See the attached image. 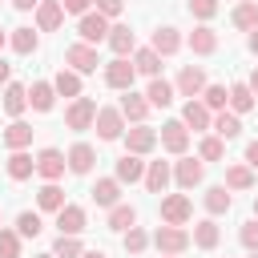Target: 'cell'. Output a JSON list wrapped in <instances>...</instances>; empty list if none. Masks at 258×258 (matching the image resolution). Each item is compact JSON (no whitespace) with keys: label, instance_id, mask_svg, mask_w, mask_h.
<instances>
[{"label":"cell","instance_id":"bcb514c9","mask_svg":"<svg viewBox=\"0 0 258 258\" xmlns=\"http://www.w3.org/2000/svg\"><path fill=\"white\" fill-rule=\"evenodd\" d=\"M238 238H242V246H246V250H258V218H250V222L238 230Z\"/></svg>","mask_w":258,"mask_h":258},{"label":"cell","instance_id":"b9f144b4","mask_svg":"<svg viewBox=\"0 0 258 258\" xmlns=\"http://www.w3.org/2000/svg\"><path fill=\"white\" fill-rule=\"evenodd\" d=\"M52 254H56V258H81L85 250H81L77 234H60V238H56V246H52Z\"/></svg>","mask_w":258,"mask_h":258},{"label":"cell","instance_id":"60d3db41","mask_svg":"<svg viewBox=\"0 0 258 258\" xmlns=\"http://www.w3.org/2000/svg\"><path fill=\"white\" fill-rule=\"evenodd\" d=\"M12 48H16L20 56L36 52V32H32V28H12Z\"/></svg>","mask_w":258,"mask_h":258},{"label":"cell","instance_id":"7402d4cb","mask_svg":"<svg viewBox=\"0 0 258 258\" xmlns=\"http://www.w3.org/2000/svg\"><path fill=\"white\" fill-rule=\"evenodd\" d=\"M149 48H153V52H161V56H173V52L181 48V36H177V28H169V24H165V28H157Z\"/></svg>","mask_w":258,"mask_h":258},{"label":"cell","instance_id":"7bdbcfd3","mask_svg":"<svg viewBox=\"0 0 258 258\" xmlns=\"http://www.w3.org/2000/svg\"><path fill=\"white\" fill-rule=\"evenodd\" d=\"M198 153H202V161H222V153H226V145H222V137H202V145H198Z\"/></svg>","mask_w":258,"mask_h":258},{"label":"cell","instance_id":"3957f363","mask_svg":"<svg viewBox=\"0 0 258 258\" xmlns=\"http://www.w3.org/2000/svg\"><path fill=\"white\" fill-rule=\"evenodd\" d=\"M133 77H137V64L133 60H125V56H113L109 64H105V85L109 89H133Z\"/></svg>","mask_w":258,"mask_h":258},{"label":"cell","instance_id":"f6af8a7d","mask_svg":"<svg viewBox=\"0 0 258 258\" xmlns=\"http://www.w3.org/2000/svg\"><path fill=\"white\" fill-rule=\"evenodd\" d=\"M145 246H149V234L137 230V226H129V230H125V250H129V254H141Z\"/></svg>","mask_w":258,"mask_h":258},{"label":"cell","instance_id":"277c9868","mask_svg":"<svg viewBox=\"0 0 258 258\" xmlns=\"http://www.w3.org/2000/svg\"><path fill=\"white\" fill-rule=\"evenodd\" d=\"M77 32H81L85 44H101V40H109V16L105 12H85L81 24H77Z\"/></svg>","mask_w":258,"mask_h":258},{"label":"cell","instance_id":"7dc6e473","mask_svg":"<svg viewBox=\"0 0 258 258\" xmlns=\"http://www.w3.org/2000/svg\"><path fill=\"white\" fill-rule=\"evenodd\" d=\"M189 12H194L198 20H210V16L218 12V0H189Z\"/></svg>","mask_w":258,"mask_h":258},{"label":"cell","instance_id":"f5cc1de1","mask_svg":"<svg viewBox=\"0 0 258 258\" xmlns=\"http://www.w3.org/2000/svg\"><path fill=\"white\" fill-rule=\"evenodd\" d=\"M246 85H250V93H254V97H258V69H254V73H250V81H246Z\"/></svg>","mask_w":258,"mask_h":258},{"label":"cell","instance_id":"ffe728a7","mask_svg":"<svg viewBox=\"0 0 258 258\" xmlns=\"http://www.w3.org/2000/svg\"><path fill=\"white\" fill-rule=\"evenodd\" d=\"M254 105H258V97L250 93V85H246V81L230 85V113H238V117H242V113H250Z\"/></svg>","mask_w":258,"mask_h":258},{"label":"cell","instance_id":"f1b7e54d","mask_svg":"<svg viewBox=\"0 0 258 258\" xmlns=\"http://www.w3.org/2000/svg\"><path fill=\"white\" fill-rule=\"evenodd\" d=\"M28 141H32V125L16 117V121H12L8 129H4V145H8V149H24Z\"/></svg>","mask_w":258,"mask_h":258},{"label":"cell","instance_id":"30bf717a","mask_svg":"<svg viewBox=\"0 0 258 258\" xmlns=\"http://www.w3.org/2000/svg\"><path fill=\"white\" fill-rule=\"evenodd\" d=\"M64 60H69V69H77V73H97V64H101V60H97V48L85 44V40L73 44V48L64 52Z\"/></svg>","mask_w":258,"mask_h":258},{"label":"cell","instance_id":"d590c367","mask_svg":"<svg viewBox=\"0 0 258 258\" xmlns=\"http://www.w3.org/2000/svg\"><path fill=\"white\" fill-rule=\"evenodd\" d=\"M218 226H214V218H206V222H198L194 226V246H202V250H214L218 246Z\"/></svg>","mask_w":258,"mask_h":258},{"label":"cell","instance_id":"83f0119b","mask_svg":"<svg viewBox=\"0 0 258 258\" xmlns=\"http://www.w3.org/2000/svg\"><path fill=\"white\" fill-rule=\"evenodd\" d=\"M24 109H28V89L24 85H8L4 89V113L8 117H20Z\"/></svg>","mask_w":258,"mask_h":258},{"label":"cell","instance_id":"d6a6232c","mask_svg":"<svg viewBox=\"0 0 258 258\" xmlns=\"http://www.w3.org/2000/svg\"><path fill=\"white\" fill-rule=\"evenodd\" d=\"M230 206H234L230 185H210V189H206V210H210V214H226Z\"/></svg>","mask_w":258,"mask_h":258},{"label":"cell","instance_id":"9f6ffc18","mask_svg":"<svg viewBox=\"0 0 258 258\" xmlns=\"http://www.w3.org/2000/svg\"><path fill=\"white\" fill-rule=\"evenodd\" d=\"M81 258H105V250H85Z\"/></svg>","mask_w":258,"mask_h":258},{"label":"cell","instance_id":"52a82bcc","mask_svg":"<svg viewBox=\"0 0 258 258\" xmlns=\"http://www.w3.org/2000/svg\"><path fill=\"white\" fill-rule=\"evenodd\" d=\"M173 89H177L181 97H189V101H194V97H202V93H206V73H202L198 64H185V69L177 73V85H173Z\"/></svg>","mask_w":258,"mask_h":258},{"label":"cell","instance_id":"44dd1931","mask_svg":"<svg viewBox=\"0 0 258 258\" xmlns=\"http://www.w3.org/2000/svg\"><path fill=\"white\" fill-rule=\"evenodd\" d=\"M145 177V161H141V153H125L121 161H117V181H141Z\"/></svg>","mask_w":258,"mask_h":258},{"label":"cell","instance_id":"6da1fadb","mask_svg":"<svg viewBox=\"0 0 258 258\" xmlns=\"http://www.w3.org/2000/svg\"><path fill=\"white\" fill-rule=\"evenodd\" d=\"M93 121H97V101L93 97H73V105L64 109V125L73 133H85V129H93Z\"/></svg>","mask_w":258,"mask_h":258},{"label":"cell","instance_id":"cb8c5ba5","mask_svg":"<svg viewBox=\"0 0 258 258\" xmlns=\"http://www.w3.org/2000/svg\"><path fill=\"white\" fill-rule=\"evenodd\" d=\"M222 141H234L238 133H242V121H238V113H226V109H218V117H214V125H210Z\"/></svg>","mask_w":258,"mask_h":258},{"label":"cell","instance_id":"db71d44e","mask_svg":"<svg viewBox=\"0 0 258 258\" xmlns=\"http://www.w3.org/2000/svg\"><path fill=\"white\" fill-rule=\"evenodd\" d=\"M8 73H12V69H8L4 60H0V85H8Z\"/></svg>","mask_w":258,"mask_h":258},{"label":"cell","instance_id":"1f68e13d","mask_svg":"<svg viewBox=\"0 0 258 258\" xmlns=\"http://www.w3.org/2000/svg\"><path fill=\"white\" fill-rule=\"evenodd\" d=\"M52 89H56L60 97H81V73H77V69H60L56 81H52Z\"/></svg>","mask_w":258,"mask_h":258},{"label":"cell","instance_id":"e0dca14e","mask_svg":"<svg viewBox=\"0 0 258 258\" xmlns=\"http://www.w3.org/2000/svg\"><path fill=\"white\" fill-rule=\"evenodd\" d=\"M56 230L60 234H81L85 230V210L81 206H60L56 210Z\"/></svg>","mask_w":258,"mask_h":258},{"label":"cell","instance_id":"c3c4849f","mask_svg":"<svg viewBox=\"0 0 258 258\" xmlns=\"http://www.w3.org/2000/svg\"><path fill=\"white\" fill-rule=\"evenodd\" d=\"M121 8H125V0H97V12H105V16H121Z\"/></svg>","mask_w":258,"mask_h":258},{"label":"cell","instance_id":"f907efd6","mask_svg":"<svg viewBox=\"0 0 258 258\" xmlns=\"http://www.w3.org/2000/svg\"><path fill=\"white\" fill-rule=\"evenodd\" d=\"M246 165H250V169H258V141H250V145H246Z\"/></svg>","mask_w":258,"mask_h":258},{"label":"cell","instance_id":"8d00e7d4","mask_svg":"<svg viewBox=\"0 0 258 258\" xmlns=\"http://www.w3.org/2000/svg\"><path fill=\"white\" fill-rule=\"evenodd\" d=\"M234 24L238 28H258V0H242L234 8Z\"/></svg>","mask_w":258,"mask_h":258},{"label":"cell","instance_id":"5bb4252c","mask_svg":"<svg viewBox=\"0 0 258 258\" xmlns=\"http://www.w3.org/2000/svg\"><path fill=\"white\" fill-rule=\"evenodd\" d=\"M173 177H177V185H181V189H194V185H202L206 165H202L198 157H181V161H177V169H173Z\"/></svg>","mask_w":258,"mask_h":258},{"label":"cell","instance_id":"f546056e","mask_svg":"<svg viewBox=\"0 0 258 258\" xmlns=\"http://www.w3.org/2000/svg\"><path fill=\"white\" fill-rule=\"evenodd\" d=\"M36 206H40V210H52V214H56V210L64 206V189H60L56 181H44V185L36 189Z\"/></svg>","mask_w":258,"mask_h":258},{"label":"cell","instance_id":"6125c7cd","mask_svg":"<svg viewBox=\"0 0 258 258\" xmlns=\"http://www.w3.org/2000/svg\"><path fill=\"white\" fill-rule=\"evenodd\" d=\"M161 258H177V254H161Z\"/></svg>","mask_w":258,"mask_h":258},{"label":"cell","instance_id":"816d5d0a","mask_svg":"<svg viewBox=\"0 0 258 258\" xmlns=\"http://www.w3.org/2000/svg\"><path fill=\"white\" fill-rule=\"evenodd\" d=\"M12 4H16V8H20V12H32V8H36V4H40V0H12Z\"/></svg>","mask_w":258,"mask_h":258},{"label":"cell","instance_id":"94428289","mask_svg":"<svg viewBox=\"0 0 258 258\" xmlns=\"http://www.w3.org/2000/svg\"><path fill=\"white\" fill-rule=\"evenodd\" d=\"M40 258H56V254H40Z\"/></svg>","mask_w":258,"mask_h":258},{"label":"cell","instance_id":"603a6c76","mask_svg":"<svg viewBox=\"0 0 258 258\" xmlns=\"http://www.w3.org/2000/svg\"><path fill=\"white\" fill-rule=\"evenodd\" d=\"M52 101H56V89H52L48 81H36V85L28 89V105H32L36 113H48V109H52Z\"/></svg>","mask_w":258,"mask_h":258},{"label":"cell","instance_id":"d6986e66","mask_svg":"<svg viewBox=\"0 0 258 258\" xmlns=\"http://www.w3.org/2000/svg\"><path fill=\"white\" fill-rule=\"evenodd\" d=\"M189 48H194L198 56H210V52L218 48V32H214L210 24H198V28L189 32Z\"/></svg>","mask_w":258,"mask_h":258},{"label":"cell","instance_id":"9a60e30c","mask_svg":"<svg viewBox=\"0 0 258 258\" xmlns=\"http://www.w3.org/2000/svg\"><path fill=\"white\" fill-rule=\"evenodd\" d=\"M181 121H185V129H194V133H202V129H210V125H214V117H210V109H206L202 101H185Z\"/></svg>","mask_w":258,"mask_h":258},{"label":"cell","instance_id":"8992f818","mask_svg":"<svg viewBox=\"0 0 258 258\" xmlns=\"http://www.w3.org/2000/svg\"><path fill=\"white\" fill-rule=\"evenodd\" d=\"M153 246H157L161 254H181V250L189 246V234H185L181 226H169V222H165V226L153 234Z\"/></svg>","mask_w":258,"mask_h":258},{"label":"cell","instance_id":"681fc988","mask_svg":"<svg viewBox=\"0 0 258 258\" xmlns=\"http://www.w3.org/2000/svg\"><path fill=\"white\" fill-rule=\"evenodd\" d=\"M60 4H64V12H77V16H85L93 0H60Z\"/></svg>","mask_w":258,"mask_h":258},{"label":"cell","instance_id":"ab89813d","mask_svg":"<svg viewBox=\"0 0 258 258\" xmlns=\"http://www.w3.org/2000/svg\"><path fill=\"white\" fill-rule=\"evenodd\" d=\"M40 230H44V222H40V214H32V210H24V214L16 218V234H20V238H36Z\"/></svg>","mask_w":258,"mask_h":258},{"label":"cell","instance_id":"6f0895ef","mask_svg":"<svg viewBox=\"0 0 258 258\" xmlns=\"http://www.w3.org/2000/svg\"><path fill=\"white\" fill-rule=\"evenodd\" d=\"M4 40H8V36H4V32H0V48H4Z\"/></svg>","mask_w":258,"mask_h":258},{"label":"cell","instance_id":"4fadbf2b","mask_svg":"<svg viewBox=\"0 0 258 258\" xmlns=\"http://www.w3.org/2000/svg\"><path fill=\"white\" fill-rule=\"evenodd\" d=\"M153 145H157V133H153L149 125H133V129H125V149H129V153H141V157H145Z\"/></svg>","mask_w":258,"mask_h":258},{"label":"cell","instance_id":"8fae6325","mask_svg":"<svg viewBox=\"0 0 258 258\" xmlns=\"http://www.w3.org/2000/svg\"><path fill=\"white\" fill-rule=\"evenodd\" d=\"M161 145H165L169 153H185V149H189V129H185V121H165V125H161Z\"/></svg>","mask_w":258,"mask_h":258},{"label":"cell","instance_id":"f35d334b","mask_svg":"<svg viewBox=\"0 0 258 258\" xmlns=\"http://www.w3.org/2000/svg\"><path fill=\"white\" fill-rule=\"evenodd\" d=\"M202 105H206V109H226V105H230V89H226V85H206Z\"/></svg>","mask_w":258,"mask_h":258},{"label":"cell","instance_id":"680465c9","mask_svg":"<svg viewBox=\"0 0 258 258\" xmlns=\"http://www.w3.org/2000/svg\"><path fill=\"white\" fill-rule=\"evenodd\" d=\"M254 218H258V198H254Z\"/></svg>","mask_w":258,"mask_h":258},{"label":"cell","instance_id":"d4e9b609","mask_svg":"<svg viewBox=\"0 0 258 258\" xmlns=\"http://www.w3.org/2000/svg\"><path fill=\"white\" fill-rule=\"evenodd\" d=\"M32 169H36V157H28L24 149H12V157H8V177H12V181H24V177H32Z\"/></svg>","mask_w":258,"mask_h":258},{"label":"cell","instance_id":"ee69618b","mask_svg":"<svg viewBox=\"0 0 258 258\" xmlns=\"http://www.w3.org/2000/svg\"><path fill=\"white\" fill-rule=\"evenodd\" d=\"M0 258H20V234L16 230H0Z\"/></svg>","mask_w":258,"mask_h":258},{"label":"cell","instance_id":"91938a15","mask_svg":"<svg viewBox=\"0 0 258 258\" xmlns=\"http://www.w3.org/2000/svg\"><path fill=\"white\" fill-rule=\"evenodd\" d=\"M250 258H258V250H250Z\"/></svg>","mask_w":258,"mask_h":258},{"label":"cell","instance_id":"836d02e7","mask_svg":"<svg viewBox=\"0 0 258 258\" xmlns=\"http://www.w3.org/2000/svg\"><path fill=\"white\" fill-rule=\"evenodd\" d=\"M129 226H137V210H133V206H121V202H117V206L109 210V230L125 234Z\"/></svg>","mask_w":258,"mask_h":258},{"label":"cell","instance_id":"ac0fdd59","mask_svg":"<svg viewBox=\"0 0 258 258\" xmlns=\"http://www.w3.org/2000/svg\"><path fill=\"white\" fill-rule=\"evenodd\" d=\"M109 48H113L117 56H129V52L137 48V36H133V28H129V24H117V28H109Z\"/></svg>","mask_w":258,"mask_h":258},{"label":"cell","instance_id":"7a4b0ae2","mask_svg":"<svg viewBox=\"0 0 258 258\" xmlns=\"http://www.w3.org/2000/svg\"><path fill=\"white\" fill-rule=\"evenodd\" d=\"M97 137L101 141H117V137H125V113L121 109H113V105H105V109H97Z\"/></svg>","mask_w":258,"mask_h":258},{"label":"cell","instance_id":"7c38bea8","mask_svg":"<svg viewBox=\"0 0 258 258\" xmlns=\"http://www.w3.org/2000/svg\"><path fill=\"white\" fill-rule=\"evenodd\" d=\"M121 113H125V121H133V125H141L145 121V113L153 109L149 105V97H141V93H133V89H125V97H121V105H117Z\"/></svg>","mask_w":258,"mask_h":258},{"label":"cell","instance_id":"5b68a950","mask_svg":"<svg viewBox=\"0 0 258 258\" xmlns=\"http://www.w3.org/2000/svg\"><path fill=\"white\" fill-rule=\"evenodd\" d=\"M189 214H194V206H189L185 194H169V198H161V222H169V226H185Z\"/></svg>","mask_w":258,"mask_h":258},{"label":"cell","instance_id":"e575fe53","mask_svg":"<svg viewBox=\"0 0 258 258\" xmlns=\"http://www.w3.org/2000/svg\"><path fill=\"white\" fill-rule=\"evenodd\" d=\"M145 185H149V194H161V189L169 185V165H165V161H149V169H145Z\"/></svg>","mask_w":258,"mask_h":258},{"label":"cell","instance_id":"4316f807","mask_svg":"<svg viewBox=\"0 0 258 258\" xmlns=\"http://www.w3.org/2000/svg\"><path fill=\"white\" fill-rule=\"evenodd\" d=\"M145 97H149V105H153V109H165V105H173V85H169V81H161V77H153V81H149V89H145Z\"/></svg>","mask_w":258,"mask_h":258},{"label":"cell","instance_id":"2e32d148","mask_svg":"<svg viewBox=\"0 0 258 258\" xmlns=\"http://www.w3.org/2000/svg\"><path fill=\"white\" fill-rule=\"evenodd\" d=\"M64 157H69V169H73V173H89V169H93V161H97V149H93L89 141H77Z\"/></svg>","mask_w":258,"mask_h":258},{"label":"cell","instance_id":"484cf974","mask_svg":"<svg viewBox=\"0 0 258 258\" xmlns=\"http://www.w3.org/2000/svg\"><path fill=\"white\" fill-rule=\"evenodd\" d=\"M117 198H121V181H117V177H101V181L93 185V202H97V206H109V210H113Z\"/></svg>","mask_w":258,"mask_h":258},{"label":"cell","instance_id":"9c48e42d","mask_svg":"<svg viewBox=\"0 0 258 258\" xmlns=\"http://www.w3.org/2000/svg\"><path fill=\"white\" fill-rule=\"evenodd\" d=\"M64 24V4L60 0H40L36 4V28L40 32H52V28H60Z\"/></svg>","mask_w":258,"mask_h":258},{"label":"cell","instance_id":"ba28073f","mask_svg":"<svg viewBox=\"0 0 258 258\" xmlns=\"http://www.w3.org/2000/svg\"><path fill=\"white\" fill-rule=\"evenodd\" d=\"M64 165H69V157H64L60 149H40V153H36V173H40L44 181H56V177L64 173Z\"/></svg>","mask_w":258,"mask_h":258},{"label":"cell","instance_id":"11a10c76","mask_svg":"<svg viewBox=\"0 0 258 258\" xmlns=\"http://www.w3.org/2000/svg\"><path fill=\"white\" fill-rule=\"evenodd\" d=\"M250 52H258V28H250Z\"/></svg>","mask_w":258,"mask_h":258},{"label":"cell","instance_id":"74e56055","mask_svg":"<svg viewBox=\"0 0 258 258\" xmlns=\"http://www.w3.org/2000/svg\"><path fill=\"white\" fill-rule=\"evenodd\" d=\"M226 185L230 189H250L254 185V169L250 165H230L226 169Z\"/></svg>","mask_w":258,"mask_h":258},{"label":"cell","instance_id":"4dcf8cb0","mask_svg":"<svg viewBox=\"0 0 258 258\" xmlns=\"http://www.w3.org/2000/svg\"><path fill=\"white\" fill-rule=\"evenodd\" d=\"M133 64H137V73H145L149 81L161 73V52H153V48H137L133 52Z\"/></svg>","mask_w":258,"mask_h":258}]
</instances>
